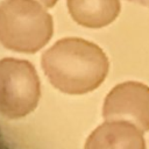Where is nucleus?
Returning <instances> with one entry per match:
<instances>
[{
    "instance_id": "obj_2",
    "label": "nucleus",
    "mask_w": 149,
    "mask_h": 149,
    "mask_svg": "<svg viewBox=\"0 0 149 149\" xmlns=\"http://www.w3.org/2000/svg\"><path fill=\"white\" fill-rule=\"evenodd\" d=\"M52 35V19L36 0H5L0 3V42L19 52H36Z\"/></svg>"
},
{
    "instance_id": "obj_8",
    "label": "nucleus",
    "mask_w": 149,
    "mask_h": 149,
    "mask_svg": "<svg viewBox=\"0 0 149 149\" xmlns=\"http://www.w3.org/2000/svg\"><path fill=\"white\" fill-rule=\"evenodd\" d=\"M136 1H140V2L146 3V5H148V6H149V0H136Z\"/></svg>"
},
{
    "instance_id": "obj_1",
    "label": "nucleus",
    "mask_w": 149,
    "mask_h": 149,
    "mask_svg": "<svg viewBox=\"0 0 149 149\" xmlns=\"http://www.w3.org/2000/svg\"><path fill=\"white\" fill-rule=\"evenodd\" d=\"M42 68L50 83L59 91L83 94L104 81L108 61L94 43L81 38H63L43 54Z\"/></svg>"
},
{
    "instance_id": "obj_7",
    "label": "nucleus",
    "mask_w": 149,
    "mask_h": 149,
    "mask_svg": "<svg viewBox=\"0 0 149 149\" xmlns=\"http://www.w3.org/2000/svg\"><path fill=\"white\" fill-rule=\"evenodd\" d=\"M36 1H38L41 5H43L45 8H49V7H52L56 2H57V0H36Z\"/></svg>"
},
{
    "instance_id": "obj_5",
    "label": "nucleus",
    "mask_w": 149,
    "mask_h": 149,
    "mask_svg": "<svg viewBox=\"0 0 149 149\" xmlns=\"http://www.w3.org/2000/svg\"><path fill=\"white\" fill-rule=\"evenodd\" d=\"M85 149H146L143 132L127 121L108 120L88 136Z\"/></svg>"
},
{
    "instance_id": "obj_6",
    "label": "nucleus",
    "mask_w": 149,
    "mask_h": 149,
    "mask_svg": "<svg viewBox=\"0 0 149 149\" xmlns=\"http://www.w3.org/2000/svg\"><path fill=\"white\" fill-rule=\"evenodd\" d=\"M69 13L80 26L101 28L114 21L120 12V0H68Z\"/></svg>"
},
{
    "instance_id": "obj_4",
    "label": "nucleus",
    "mask_w": 149,
    "mask_h": 149,
    "mask_svg": "<svg viewBox=\"0 0 149 149\" xmlns=\"http://www.w3.org/2000/svg\"><path fill=\"white\" fill-rule=\"evenodd\" d=\"M102 115L106 121H127L149 130V87L135 81L115 86L105 99Z\"/></svg>"
},
{
    "instance_id": "obj_3",
    "label": "nucleus",
    "mask_w": 149,
    "mask_h": 149,
    "mask_svg": "<svg viewBox=\"0 0 149 149\" xmlns=\"http://www.w3.org/2000/svg\"><path fill=\"white\" fill-rule=\"evenodd\" d=\"M40 94V79L29 62L0 61V114L10 119L22 118L33 112Z\"/></svg>"
}]
</instances>
